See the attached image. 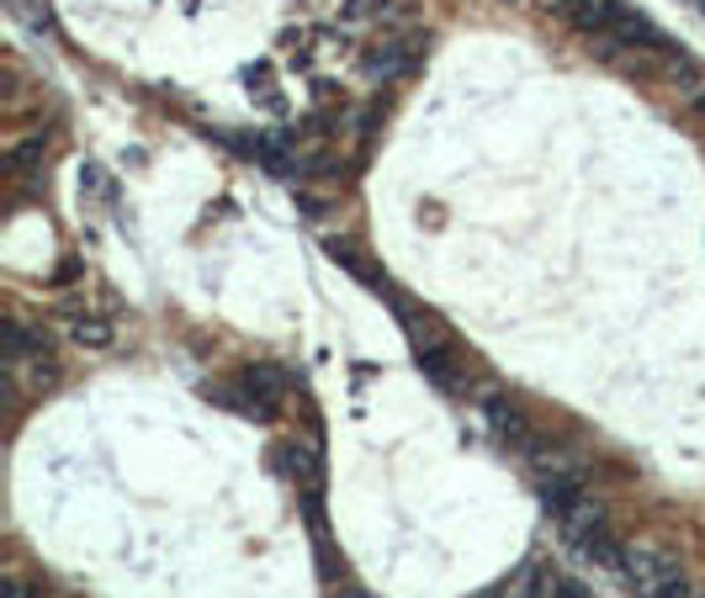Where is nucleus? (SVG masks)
I'll use <instances>...</instances> for the list:
<instances>
[{
	"mask_svg": "<svg viewBox=\"0 0 705 598\" xmlns=\"http://www.w3.org/2000/svg\"><path fill=\"white\" fill-rule=\"evenodd\" d=\"M541 503H546V514H573L583 503V482L579 472H568V466H557V472H541Z\"/></svg>",
	"mask_w": 705,
	"mask_h": 598,
	"instance_id": "6",
	"label": "nucleus"
},
{
	"mask_svg": "<svg viewBox=\"0 0 705 598\" xmlns=\"http://www.w3.org/2000/svg\"><path fill=\"white\" fill-rule=\"evenodd\" d=\"M282 393H287L282 371H271V365H249V371H239L228 387H218V393H208V398L223 402V408H234V413H249V419H276Z\"/></svg>",
	"mask_w": 705,
	"mask_h": 598,
	"instance_id": "1",
	"label": "nucleus"
},
{
	"mask_svg": "<svg viewBox=\"0 0 705 598\" xmlns=\"http://www.w3.org/2000/svg\"><path fill=\"white\" fill-rule=\"evenodd\" d=\"M701 11H705V5H701Z\"/></svg>",
	"mask_w": 705,
	"mask_h": 598,
	"instance_id": "16",
	"label": "nucleus"
},
{
	"mask_svg": "<svg viewBox=\"0 0 705 598\" xmlns=\"http://www.w3.org/2000/svg\"><path fill=\"white\" fill-rule=\"evenodd\" d=\"M5 598H27V588H22V583H11V588H5Z\"/></svg>",
	"mask_w": 705,
	"mask_h": 598,
	"instance_id": "13",
	"label": "nucleus"
},
{
	"mask_svg": "<svg viewBox=\"0 0 705 598\" xmlns=\"http://www.w3.org/2000/svg\"><path fill=\"white\" fill-rule=\"evenodd\" d=\"M552 598H594L579 577H552Z\"/></svg>",
	"mask_w": 705,
	"mask_h": 598,
	"instance_id": "12",
	"label": "nucleus"
},
{
	"mask_svg": "<svg viewBox=\"0 0 705 598\" xmlns=\"http://www.w3.org/2000/svg\"><path fill=\"white\" fill-rule=\"evenodd\" d=\"M562 524V540H568V551H579L583 561H621V540H616V530H610V519L599 503H589L583 498L573 514L557 519Z\"/></svg>",
	"mask_w": 705,
	"mask_h": 598,
	"instance_id": "2",
	"label": "nucleus"
},
{
	"mask_svg": "<svg viewBox=\"0 0 705 598\" xmlns=\"http://www.w3.org/2000/svg\"><path fill=\"white\" fill-rule=\"evenodd\" d=\"M562 11H568V22L579 27L583 38L605 42L610 38V27H616V16L626 11V0H568Z\"/></svg>",
	"mask_w": 705,
	"mask_h": 598,
	"instance_id": "4",
	"label": "nucleus"
},
{
	"mask_svg": "<svg viewBox=\"0 0 705 598\" xmlns=\"http://www.w3.org/2000/svg\"><path fill=\"white\" fill-rule=\"evenodd\" d=\"M409 59H415V53H409V42H382V48H372V53H367V70H372L376 80H398V75L409 70Z\"/></svg>",
	"mask_w": 705,
	"mask_h": 598,
	"instance_id": "9",
	"label": "nucleus"
},
{
	"mask_svg": "<svg viewBox=\"0 0 705 598\" xmlns=\"http://www.w3.org/2000/svg\"><path fill=\"white\" fill-rule=\"evenodd\" d=\"M642 598H695V594H690V583H684V572L673 566V572H668L664 583H653V588H647V594H642Z\"/></svg>",
	"mask_w": 705,
	"mask_h": 598,
	"instance_id": "11",
	"label": "nucleus"
},
{
	"mask_svg": "<svg viewBox=\"0 0 705 598\" xmlns=\"http://www.w3.org/2000/svg\"><path fill=\"white\" fill-rule=\"evenodd\" d=\"M483 419H488L494 439H504V445H515V450H525V445H531V419H525V408H520L515 398L488 393V398H483Z\"/></svg>",
	"mask_w": 705,
	"mask_h": 598,
	"instance_id": "3",
	"label": "nucleus"
},
{
	"mask_svg": "<svg viewBox=\"0 0 705 598\" xmlns=\"http://www.w3.org/2000/svg\"><path fill=\"white\" fill-rule=\"evenodd\" d=\"M42 160H48V138H42V133H33V138H22V144L11 149V170H16L22 180H38Z\"/></svg>",
	"mask_w": 705,
	"mask_h": 598,
	"instance_id": "10",
	"label": "nucleus"
},
{
	"mask_svg": "<svg viewBox=\"0 0 705 598\" xmlns=\"http://www.w3.org/2000/svg\"><path fill=\"white\" fill-rule=\"evenodd\" d=\"M616 566H621V577L636 594H647L653 583H664L668 572H673V561H668L664 551H636V546H631V551L621 546V561H616Z\"/></svg>",
	"mask_w": 705,
	"mask_h": 598,
	"instance_id": "5",
	"label": "nucleus"
},
{
	"mask_svg": "<svg viewBox=\"0 0 705 598\" xmlns=\"http://www.w3.org/2000/svg\"><path fill=\"white\" fill-rule=\"evenodd\" d=\"M415 360H419V371L435 382V387H446V393H457V360H452V350L441 345V339H415Z\"/></svg>",
	"mask_w": 705,
	"mask_h": 598,
	"instance_id": "7",
	"label": "nucleus"
},
{
	"mask_svg": "<svg viewBox=\"0 0 705 598\" xmlns=\"http://www.w3.org/2000/svg\"><path fill=\"white\" fill-rule=\"evenodd\" d=\"M345 598H367V594H361V588H350V594H345Z\"/></svg>",
	"mask_w": 705,
	"mask_h": 598,
	"instance_id": "15",
	"label": "nucleus"
},
{
	"mask_svg": "<svg viewBox=\"0 0 705 598\" xmlns=\"http://www.w3.org/2000/svg\"><path fill=\"white\" fill-rule=\"evenodd\" d=\"M70 339L85 345V350H107L118 339V328H112V319H101V313H81V319H70Z\"/></svg>",
	"mask_w": 705,
	"mask_h": 598,
	"instance_id": "8",
	"label": "nucleus"
},
{
	"mask_svg": "<svg viewBox=\"0 0 705 598\" xmlns=\"http://www.w3.org/2000/svg\"><path fill=\"white\" fill-rule=\"evenodd\" d=\"M472 598H504V594H498V588H483V594H472Z\"/></svg>",
	"mask_w": 705,
	"mask_h": 598,
	"instance_id": "14",
	"label": "nucleus"
}]
</instances>
